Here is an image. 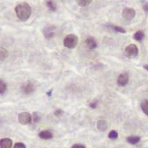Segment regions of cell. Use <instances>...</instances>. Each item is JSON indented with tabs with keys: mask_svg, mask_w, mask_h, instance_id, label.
<instances>
[{
	"mask_svg": "<svg viewBox=\"0 0 148 148\" xmlns=\"http://www.w3.org/2000/svg\"><path fill=\"white\" fill-rule=\"evenodd\" d=\"M124 54H125V56H127L130 59L137 57L138 54V47L135 44H131V45L127 46L125 50H124Z\"/></svg>",
	"mask_w": 148,
	"mask_h": 148,
	"instance_id": "3",
	"label": "cell"
},
{
	"mask_svg": "<svg viewBox=\"0 0 148 148\" xmlns=\"http://www.w3.org/2000/svg\"><path fill=\"white\" fill-rule=\"evenodd\" d=\"M39 137L42 139H50L53 137V134L49 131H42L39 133Z\"/></svg>",
	"mask_w": 148,
	"mask_h": 148,
	"instance_id": "11",
	"label": "cell"
},
{
	"mask_svg": "<svg viewBox=\"0 0 148 148\" xmlns=\"http://www.w3.org/2000/svg\"><path fill=\"white\" fill-rule=\"evenodd\" d=\"M40 119H41V116H40L39 113L35 112L32 116V121H34V123H37L40 121Z\"/></svg>",
	"mask_w": 148,
	"mask_h": 148,
	"instance_id": "21",
	"label": "cell"
},
{
	"mask_svg": "<svg viewBox=\"0 0 148 148\" xmlns=\"http://www.w3.org/2000/svg\"><path fill=\"white\" fill-rule=\"evenodd\" d=\"M117 137H118V133H117V132L115 131V130L111 131V132H109V134H108V138H109L110 139H115V138H117Z\"/></svg>",
	"mask_w": 148,
	"mask_h": 148,
	"instance_id": "22",
	"label": "cell"
},
{
	"mask_svg": "<svg viewBox=\"0 0 148 148\" xmlns=\"http://www.w3.org/2000/svg\"><path fill=\"white\" fill-rule=\"evenodd\" d=\"M79 42V38L75 34H68L64 39V45L67 48H74Z\"/></svg>",
	"mask_w": 148,
	"mask_h": 148,
	"instance_id": "2",
	"label": "cell"
},
{
	"mask_svg": "<svg viewBox=\"0 0 148 148\" xmlns=\"http://www.w3.org/2000/svg\"><path fill=\"white\" fill-rule=\"evenodd\" d=\"M107 127H108V124L105 120H99L97 122V128L99 131L105 132L107 130Z\"/></svg>",
	"mask_w": 148,
	"mask_h": 148,
	"instance_id": "12",
	"label": "cell"
},
{
	"mask_svg": "<svg viewBox=\"0 0 148 148\" xmlns=\"http://www.w3.org/2000/svg\"><path fill=\"white\" fill-rule=\"evenodd\" d=\"M13 148H26V145L21 142H18L14 145Z\"/></svg>",
	"mask_w": 148,
	"mask_h": 148,
	"instance_id": "23",
	"label": "cell"
},
{
	"mask_svg": "<svg viewBox=\"0 0 148 148\" xmlns=\"http://www.w3.org/2000/svg\"><path fill=\"white\" fill-rule=\"evenodd\" d=\"M35 90V85L33 82H26L23 87H22V91L24 94L26 95H29V94H31L32 92H34Z\"/></svg>",
	"mask_w": 148,
	"mask_h": 148,
	"instance_id": "7",
	"label": "cell"
},
{
	"mask_svg": "<svg viewBox=\"0 0 148 148\" xmlns=\"http://www.w3.org/2000/svg\"><path fill=\"white\" fill-rule=\"evenodd\" d=\"M77 3L80 6H86L92 3V0H78Z\"/></svg>",
	"mask_w": 148,
	"mask_h": 148,
	"instance_id": "20",
	"label": "cell"
},
{
	"mask_svg": "<svg viewBox=\"0 0 148 148\" xmlns=\"http://www.w3.org/2000/svg\"><path fill=\"white\" fill-rule=\"evenodd\" d=\"M18 118H19V122L23 125H28L32 122V116L28 112H21L19 115Z\"/></svg>",
	"mask_w": 148,
	"mask_h": 148,
	"instance_id": "4",
	"label": "cell"
},
{
	"mask_svg": "<svg viewBox=\"0 0 148 148\" xmlns=\"http://www.w3.org/2000/svg\"><path fill=\"white\" fill-rule=\"evenodd\" d=\"M85 44L90 49H94L97 47V41L94 37H88L85 40Z\"/></svg>",
	"mask_w": 148,
	"mask_h": 148,
	"instance_id": "10",
	"label": "cell"
},
{
	"mask_svg": "<svg viewBox=\"0 0 148 148\" xmlns=\"http://www.w3.org/2000/svg\"><path fill=\"white\" fill-rule=\"evenodd\" d=\"M97 101H94V102H93V103H91L89 105H90V107L91 108H93V109H94V108H96V106H97Z\"/></svg>",
	"mask_w": 148,
	"mask_h": 148,
	"instance_id": "26",
	"label": "cell"
},
{
	"mask_svg": "<svg viewBox=\"0 0 148 148\" xmlns=\"http://www.w3.org/2000/svg\"><path fill=\"white\" fill-rule=\"evenodd\" d=\"M144 69L148 71V65H144Z\"/></svg>",
	"mask_w": 148,
	"mask_h": 148,
	"instance_id": "29",
	"label": "cell"
},
{
	"mask_svg": "<svg viewBox=\"0 0 148 148\" xmlns=\"http://www.w3.org/2000/svg\"><path fill=\"white\" fill-rule=\"evenodd\" d=\"M145 37V33L143 31H138L135 33V34L133 35L134 40H138V41H141Z\"/></svg>",
	"mask_w": 148,
	"mask_h": 148,
	"instance_id": "15",
	"label": "cell"
},
{
	"mask_svg": "<svg viewBox=\"0 0 148 148\" xmlns=\"http://www.w3.org/2000/svg\"><path fill=\"white\" fill-rule=\"evenodd\" d=\"M110 27L116 33H120V34H125L126 33V30L124 27L118 26V25H110Z\"/></svg>",
	"mask_w": 148,
	"mask_h": 148,
	"instance_id": "16",
	"label": "cell"
},
{
	"mask_svg": "<svg viewBox=\"0 0 148 148\" xmlns=\"http://www.w3.org/2000/svg\"><path fill=\"white\" fill-rule=\"evenodd\" d=\"M6 88H7L6 83L3 80H0V95L4 94L6 91Z\"/></svg>",
	"mask_w": 148,
	"mask_h": 148,
	"instance_id": "18",
	"label": "cell"
},
{
	"mask_svg": "<svg viewBox=\"0 0 148 148\" xmlns=\"http://www.w3.org/2000/svg\"><path fill=\"white\" fill-rule=\"evenodd\" d=\"M64 114V111L62 110H60V109H58V110H56V111H55V115L56 116H61L62 115Z\"/></svg>",
	"mask_w": 148,
	"mask_h": 148,
	"instance_id": "24",
	"label": "cell"
},
{
	"mask_svg": "<svg viewBox=\"0 0 148 148\" xmlns=\"http://www.w3.org/2000/svg\"><path fill=\"white\" fill-rule=\"evenodd\" d=\"M141 109L143 110V112L148 116V100H145L141 104Z\"/></svg>",
	"mask_w": 148,
	"mask_h": 148,
	"instance_id": "19",
	"label": "cell"
},
{
	"mask_svg": "<svg viewBox=\"0 0 148 148\" xmlns=\"http://www.w3.org/2000/svg\"><path fill=\"white\" fill-rule=\"evenodd\" d=\"M72 148H85V146L83 145H80V144H76V145H72Z\"/></svg>",
	"mask_w": 148,
	"mask_h": 148,
	"instance_id": "25",
	"label": "cell"
},
{
	"mask_svg": "<svg viewBox=\"0 0 148 148\" xmlns=\"http://www.w3.org/2000/svg\"><path fill=\"white\" fill-rule=\"evenodd\" d=\"M144 10H145V12H148V4H147V3H145V4L144 5Z\"/></svg>",
	"mask_w": 148,
	"mask_h": 148,
	"instance_id": "27",
	"label": "cell"
},
{
	"mask_svg": "<svg viewBox=\"0 0 148 148\" xmlns=\"http://www.w3.org/2000/svg\"><path fill=\"white\" fill-rule=\"evenodd\" d=\"M127 142L131 145H136L140 141V137L138 136H130L127 138Z\"/></svg>",
	"mask_w": 148,
	"mask_h": 148,
	"instance_id": "13",
	"label": "cell"
},
{
	"mask_svg": "<svg viewBox=\"0 0 148 148\" xmlns=\"http://www.w3.org/2000/svg\"><path fill=\"white\" fill-rule=\"evenodd\" d=\"M13 140L11 138H1L0 139V148H12Z\"/></svg>",
	"mask_w": 148,
	"mask_h": 148,
	"instance_id": "9",
	"label": "cell"
},
{
	"mask_svg": "<svg viewBox=\"0 0 148 148\" xmlns=\"http://www.w3.org/2000/svg\"><path fill=\"white\" fill-rule=\"evenodd\" d=\"M128 82H129V75H128V74L124 73V74H121L119 76H118L117 84L119 85V86L124 87V86L127 85Z\"/></svg>",
	"mask_w": 148,
	"mask_h": 148,
	"instance_id": "8",
	"label": "cell"
},
{
	"mask_svg": "<svg viewBox=\"0 0 148 148\" xmlns=\"http://www.w3.org/2000/svg\"><path fill=\"white\" fill-rule=\"evenodd\" d=\"M46 5L51 12H56V5L55 2H53V1H46Z\"/></svg>",
	"mask_w": 148,
	"mask_h": 148,
	"instance_id": "17",
	"label": "cell"
},
{
	"mask_svg": "<svg viewBox=\"0 0 148 148\" xmlns=\"http://www.w3.org/2000/svg\"><path fill=\"white\" fill-rule=\"evenodd\" d=\"M15 13L17 18L21 21H26L31 16L32 9L27 3H20L15 7Z\"/></svg>",
	"mask_w": 148,
	"mask_h": 148,
	"instance_id": "1",
	"label": "cell"
},
{
	"mask_svg": "<svg viewBox=\"0 0 148 148\" xmlns=\"http://www.w3.org/2000/svg\"><path fill=\"white\" fill-rule=\"evenodd\" d=\"M135 15H136V12L133 8L126 7L123 10L122 16L126 20H132L135 18Z\"/></svg>",
	"mask_w": 148,
	"mask_h": 148,
	"instance_id": "5",
	"label": "cell"
},
{
	"mask_svg": "<svg viewBox=\"0 0 148 148\" xmlns=\"http://www.w3.org/2000/svg\"><path fill=\"white\" fill-rule=\"evenodd\" d=\"M52 91H53V90H50L49 91H48V92H47V95H48L49 97H50V96H51V93H52Z\"/></svg>",
	"mask_w": 148,
	"mask_h": 148,
	"instance_id": "28",
	"label": "cell"
},
{
	"mask_svg": "<svg viewBox=\"0 0 148 148\" xmlns=\"http://www.w3.org/2000/svg\"><path fill=\"white\" fill-rule=\"evenodd\" d=\"M8 56V52L6 48L0 47V61H4Z\"/></svg>",
	"mask_w": 148,
	"mask_h": 148,
	"instance_id": "14",
	"label": "cell"
},
{
	"mask_svg": "<svg viewBox=\"0 0 148 148\" xmlns=\"http://www.w3.org/2000/svg\"><path fill=\"white\" fill-rule=\"evenodd\" d=\"M55 30H56L55 25H47V26H45L43 28V30H42L44 37L46 39H48V40L51 39L55 35Z\"/></svg>",
	"mask_w": 148,
	"mask_h": 148,
	"instance_id": "6",
	"label": "cell"
}]
</instances>
